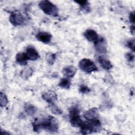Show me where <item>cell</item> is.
I'll return each mask as SVG.
<instances>
[{
  "mask_svg": "<svg viewBox=\"0 0 135 135\" xmlns=\"http://www.w3.org/2000/svg\"><path fill=\"white\" fill-rule=\"evenodd\" d=\"M33 131L38 132L42 130L55 132L59 129L57 120L53 116L49 115L45 118H36L32 123Z\"/></svg>",
  "mask_w": 135,
  "mask_h": 135,
  "instance_id": "cell-1",
  "label": "cell"
},
{
  "mask_svg": "<svg viewBox=\"0 0 135 135\" xmlns=\"http://www.w3.org/2000/svg\"><path fill=\"white\" fill-rule=\"evenodd\" d=\"M80 127L81 133L86 134L100 131L101 124L98 119H92L87 120V121H83Z\"/></svg>",
  "mask_w": 135,
  "mask_h": 135,
  "instance_id": "cell-2",
  "label": "cell"
},
{
  "mask_svg": "<svg viewBox=\"0 0 135 135\" xmlns=\"http://www.w3.org/2000/svg\"><path fill=\"white\" fill-rule=\"evenodd\" d=\"M40 8L46 14L56 17L58 16V8L49 1L45 0L41 1L38 4Z\"/></svg>",
  "mask_w": 135,
  "mask_h": 135,
  "instance_id": "cell-3",
  "label": "cell"
},
{
  "mask_svg": "<svg viewBox=\"0 0 135 135\" xmlns=\"http://www.w3.org/2000/svg\"><path fill=\"white\" fill-rule=\"evenodd\" d=\"M80 112V109L77 106H73L69 109L70 122L73 127H80L83 122Z\"/></svg>",
  "mask_w": 135,
  "mask_h": 135,
  "instance_id": "cell-4",
  "label": "cell"
},
{
  "mask_svg": "<svg viewBox=\"0 0 135 135\" xmlns=\"http://www.w3.org/2000/svg\"><path fill=\"white\" fill-rule=\"evenodd\" d=\"M79 66L82 71L88 74H90L93 72L98 70L97 66L94 62L88 59H82L79 62Z\"/></svg>",
  "mask_w": 135,
  "mask_h": 135,
  "instance_id": "cell-5",
  "label": "cell"
},
{
  "mask_svg": "<svg viewBox=\"0 0 135 135\" xmlns=\"http://www.w3.org/2000/svg\"><path fill=\"white\" fill-rule=\"evenodd\" d=\"M9 21L13 25L19 26L23 24L25 18L20 12L15 11L11 13L9 17Z\"/></svg>",
  "mask_w": 135,
  "mask_h": 135,
  "instance_id": "cell-6",
  "label": "cell"
},
{
  "mask_svg": "<svg viewBox=\"0 0 135 135\" xmlns=\"http://www.w3.org/2000/svg\"><path fill=\"white\" fill-rule=\"evenodd\" d=\"M106 41L103 37L99 38L98 40L94 43L96 51L100 54H105L107 53Z\"/></svg>",
  "mask_w": 135,
  "mask_h": 135,
  "instance_id": "cell-7",
  "label": "cell"
},
{
  "mask_svg": "<svg viewBox=\"0 0 135 135\" xmlns=\"http://www.w3.org/2000/svg\"><path fill=\"white\" fill-rule=\"evenodd\" d=\"M83 35L88 41L93 42L94 43H95L99 38L97 33L94 30L92 29L86 30L84 32Z\"/></svg>",
  "mask_w": 135,
  "mask_h": 135,
  "instance_id": "cell-8",
  "label": "cell"
},
{
  "mask_svg": "<svg viewBox=\"0 0 135 135\" xmlns=\"http://www.w3.org/2000/svg\"><path fill=\"white\" fill-rule=\"evenodd\" d=\"M99 116V110L97 108H91L84 113V117L86 120H92L98 119Z\"/></svg>",
  "mask_w": 135,
  "mask_h": 135,
  "instance_id": "cell-9",
  "label": "cell"
},
{
  "mask_svg": "<svg viewBox=\"0 0 135 135\" xmlns=\"http://www.w3.org/2000/svg\"><path fill=\"white\" fill-rule=\"evenodd\" d=\"M36 39L45 44H47L50 42L52 39V35L46 32H40L35 36Z\"/></svg>",
  "mask_w": 135,
  "mask_h": 135,
  "instance_id": "cell-10",
  "label": "cell"
},
{
  "mask_svg": "<svg viewBox=\"0 0 135 135\" xmlns=\"http://www.w3.org/2000/svg\"><path fill=\"white\" fill-rule=\"evenodd\" d=\"M26 54L28 59L31 61H35L39 57V54L36 50L32 46H28L26 50Z\"/></svg>",
  "mask_w": 135,
  "mask_h": 135,
  "instance_id": "cell-11",
  "label": "cell"
},
{
  "mask_svg": "<svg viewBox=\"0 0 135 135\" xmlns=\"http://www.w3.org/2000/svg\"><path fill=\"white\" fill-rule=\"evenodd\" d=\"M42 98L48 103L54 102L57 99V96L55 92L52 91H49L47 92L44 93Z\"/></svg>",
  "mask_w": 135,
  "mask_h": 135,
  "instance_id": "cell-12",
  "label": "cell"
},
{
  "mask_svg": "<svg viewBox=\"0 0 135 135\" xmlns=\"http://www.w3.org/2000/svg\"><path fill=\"white\" fill-rule=\"evenodd\" d=\"M98 61L101 66L105 70H110L113 67L112 64L110 60L103 56H99L98 57Z\"/></svg>",
  "mask_w": 135,
  "mask_h": 135,
  "instance_id": "cell-13",
  "label": "cell"
},
{
  "mask_svg": "<svg viewBox=\"0 0 135 135\" xmlns=\"http://www.w3.org/2000/svg\"><path fill=\"white\" fill-rule=\"evenodd\" d=\"M76 72V69L72 65L67 66L64 67L62 70V73L65 76L71 78H73Z\"/></svg>",
  "mask_w": 135,
  "mask_h": 135,
  "instance_id": "cell-14",
  "label": "cell"
},
{
  "mask_svg": "<svg viewBox=\"0 0 135 135\" xmlns=\"http://www.w3.org/2000/svg\"><path fill=\"white\" fill-rule=\"evenodd\" d=\"M28 60L26 53L19 52L16 55V62L21 65H25L27 64Z\"/></svg>",
  "mask_w": 135,
  "mask_h": 135,
  "instance_id": "cell-15",
  "label": "cell"
},
{
  "mask_svg": "<svg viewBox=\"0 0 135 135\" xmlns=\"http://www.w3.org/2000/svg\"><path fill=\"white\" fill-rule=\"evenodd\" d=\"M75 3H78L80 7V9L84 13H89L91 11V8L89 6V3L87 1H76Z\"/></svg>",
  "mask_w": 135,
  "mask_h": 135,
  "instance_id": "cell-16",
  "label": "cell"
},
{
  "mask_svg": "<svg viewBox=\"0 0 135 135\" xmlns=\"http://www.w3.org/2000/svg\"><path fill=\"white\" fill-rule=\"evenodd\" d=\"M24 109L26 113L29 115H34L37 111V109L36 108V107L33 104L29 103H27L25 104Z\"/></svg>",
  "mask_w": 135,
  "mask_h": 135,
  "instance_id": "cell-17",
  "label": "cell"
},
{
  "mask_svg": "<svg viewBox=\"0 0 135 135\" xmlns=\"http://www.w3.org/2000/svg\"><path fill=\"white\" fill-rule=\"evenodd\" d=\"M33 73V70L31 68H25L21 72V76L24 80H27L32 75Z\"/></svg>",
  "mask_w": 135,
  "mask_h": 135,
  "instance_id": "cell-18",
  "label": "cell"
},
{
  "mask_svg": "<svg viewBox=\"0 0 135 135\" xmlns=\"http://www.w3.org/2000/svg\"><path fill=\"white\" fill-rule=\"evenodd\" d=\"M49 107L52 112L55 114H61L62 113V110L59 108L54 102L49 103Z\"/></svg>",
  "mask_w": 135,
  "mask_h": 135,
  "instance_id": "cell-19",
  "label": "cell"
},
{
  "mask_svg": "<svg viewBox=\"0 0 135 135\" xmlns=\"http://www.w3.org/2000/svg\"><path fill=\"white\" fill-rule=\"evenodd\" d=\"M71 82L70 79L67 78H63L61 80L59 83V86L62 88L69 89L70 88Z\"/></svg>",
  "mask_w": 135,
  "mask_h": 135,
  "instance_id": "cell-20",
  "label": "cell"
},
{
  "mask_svg": "<svg viewBox=\"0 0 135 135\" xmlns=\"http://www.w3.org/2000/svg\"><path fill=\"white\" fill-rule=\"evenodd\" d=\"M45 59L49 64H53L56 59V54L51 52H48L46 54Z\"/></svg>",
  "mask_w": 135,
  "mask_h": 135,
  "instance_id": "cell-21",
  "label": "cell"
},
{
  "mask_svg": "<svg viewBox=\"0 0 135 135\" xmlns=\"http://www.w3.org/2000/svg\"><path fill=\"white\" fill-rule=\"evenodd\" d=\"M8 103V99L5 93L1 92L0 94V104L1 107H5Z\"/></svg>",
  "mask_w": 135,
  "mask_h": 135,
  "instance_id": "cell-22",
  "label": "cell"
},
{
  "mask_svg": "<svg viewBox=\"0 0 135 135\" xmlns=\"http://www.w3.org/2000/svg\"><path fill=\"white\" fill-rule=\"evenodd\" d=\"M134 39L132 38V39H130L129 41H128L127 42V46L133 52L135 51V46H134Z\"/></svg>",
  "mask_w": 135,
  "mask_h": 135,
  "instance_id": "cell-23",
  "label": "cell"
},
{
  "mask_svg": "<svg viewBox=\"0 0 135 135\" xmlns=\"http://www.w3.org/2000/svg\"><path fill=\"white\" fill-rule=\"evenodd\" d=\"M80 92L82 93H88L90 91V89L85 85H81L79 88Z\"/></svg>",
  "mask_w": 135,
  "mask_h": 135,
  "instance_id": "cell-24",
  "label": "cell"
},
{
  "mask_svg": "<svg viewBox=\"0 0 135 135\" xmlns=\"http://www.w3.org/2000/svg\"><path fill=\"white\" fill-rule=\"evenodd\" d=\"M126 57L128 61L130 62H132L134 60V55L131 52L127 53L126 54Z\"/></svg>",
  "mask_w": 135,
  "mask_h": 135,
  "instance_id": "cell-25",
  "label": "cell"
},
{
  "mask_svg": "<svg viewBox=\"0 0 135 135\" xmlns=\"http://www.w3.org/2000/svg\"><path fill=\"white\" fill-rule=\"evenodd\" d=\"M129 18V21L131 23H133V24L134 23V22H135V14H134V12H132L130 13Z\"/></svg>",
  "mask_w": 135,
  "mask_h": 135,
  "instance_id": "cell-26",
  "label": "cell"
},
{
  "mask_svg": "<svg viewBox=\"0 0 135 135\" xmlns=\"http://www.w3.org/2000/svg\"><path fill=\"white\" fill-rule=\"evenodd\" d=\"M134 30H135V27H134V25H132L131 27H130V31H131V33L133 35L134 33Z\"/></svg>",
  "mask_w": 135,
  "mask_h": 135,
  "instance_id": "cell-27",
  "label": "cell"
}]
</instances>
